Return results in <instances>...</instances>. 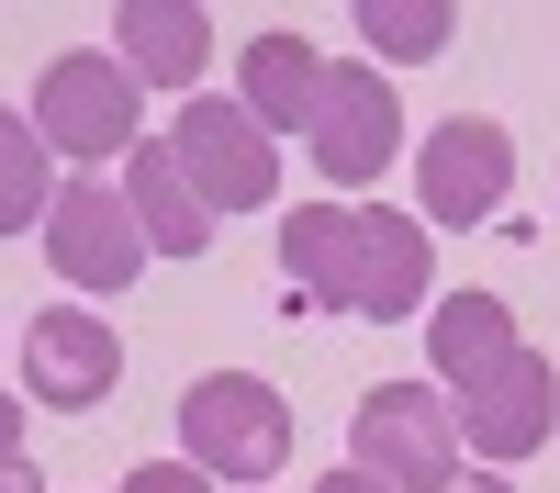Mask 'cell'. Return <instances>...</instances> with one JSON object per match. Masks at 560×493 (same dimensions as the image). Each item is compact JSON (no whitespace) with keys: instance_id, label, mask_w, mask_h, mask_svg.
Listing matches in <instances>:
<instances>
[{"instance_id":"6da1fadb","label":"cell","mask_w":560,"mask_h":493,"mask_svg":"<svg viewBox=\"0 0 560 493\" xmlns=\"http://www.w3.org/2000/svg\"><path fill=\"white\" fill-rule=\"evenodd\" d=\"M34 134H45V157H79V168H102V157H135L147 146V113H135V68L124 57H45L34 79Z\"/></svg>"},{"instance_id":"7a4b0ae2","label":"cell","mask_w":560,"mask_h":493,"mask_svg":"<svg viewBox=\"0 0 560 493\" xmlns=\"http://www.w3.org/2000/svg\"><path fill=\"white\" fill-rule=\"evenodd\" d=\"M179 448L213 482H269V471H292V403L247 371H213L179 392Z\"/></svg>"},{"instance_id":"3957f363","label":"cell","mask_w":560,"mask_h":493,"mask_svg":"<svg viewBox=\"0 0 560 493\" xmlns=\"http://www.w3.org/2000/svg\"><path fill=\"white\" fill-rule=\"evenodd\" d=\"M359 471L393 493H448L459 482V415L438 382H382L359 403Z\"/></svg>"},{"instance_id":"277c9868","label":"cell","mask_w":560,"mask_h":493,"mask_svg":"<svg viewBox=\"0 0 560 493\" xmlns=\"http://www.w3.org/2000/svg\"><path fill=\"white\" fill-rule=\"evenodd\" d=\"M45 258L68 269V292H124L135 269H147V224H135V202L102 168H79V179H57V202H45Z\"/></svg>"},{"instance_id":"5b68a950","label":"cell","mask_w":560,"mask_h":493,"mask_svg":"<svg viewBox=\"0 0 560 493\" xmlns=\"http://www.w3.org/2000/svg\"><path fill=\"white\" fill-rule=\"evenodd\" d=\"M168 157L191 168V191L224 213V202H280V146L247 124V102H213V90H191V102L168 113Z\"/></svg>"},{"instance_id":"8992f818","label":"cell","mask_w":560,"mask_h":493,"mask_svg":"<svg viewBox=\"0 0 560 493\" xmlns=\"http://www.w3.org/2000/svg\"><path fill=\"white\" fill-rule=\"evenodd\" d=\"M504 191H516V134H504L493 113H448L427 134V157H415V202H427L438 224H493Z\"/></svg>"},{"instance_id":"52a82bcc","label":"cell","mask_w":560,"mask_h":493,"mask_svg":"<svg viewBox=\"0 0 560 493\" xmlns=\"http://www.w3.org/2000/svg\"><path fill=\"white\" fill-rule=\"evenodd\" d=\"M448 415H459V437H471L482 460H527V448H549V426H560V359H538V348L493 359L482 382L448 392Z\"/></svg>"},{"instance_id":"ba28073f","label":"cell","mask_w":560,"mask_h":493,"mask_svg":"<svg viewBox=\"0 0 560 493\" xmlns=\"http://www.w3.org/2000/svg\"><path fill=\"white\" fill-rule=\"evenodd\" d=\"M314 168L337 179V191H359V179H382L393 168V146H404V102H393V79L382 68H325V113H314Z\"/></svg>"},{"instance_id":"9c48e42d","label":"cell","mask_w":560,"mask_h":493,"mask_svg":"<svg viewBox=\"0 0 560 493\" xmlns=\"http://www.w3.org/2000/svg\"><path fill=\"white\" fill-rule=\"evenodd\" d=\"M124 382V348L102 314H79V303H45L34 326H23V392L34 403H57V415H90Z\"/></svg>"},{"instance_id":"30bf717a","label":"cell","mask_w":560,"mask_h":493,"mask_svg":"<svg viewBox=\"0 0 560 493\" xmlns=\"http://www.w3.org/2000/svg\"><path fill=\"white\" fill-rule=\"evenodd\" d=\"M427 303V224L404 213H359L348 224V281H337V314H370V326H393V314Z\"/></svg>"},{"instance_id":"8fae6325","label":"cell","mask_w":560,"mask_h":493,"mask_svg":"<svg viewBox=\"0 0 560 493\" xmlns=\"http://www.w3.org/2000/svg\"><path fill=\"white\" fill-rule=\"evenodd\" d=\"M113 45H124L135 90H202L213 23H202V0H124V12H113Z\"/></svg>"},{"instance_id":"7c38bea8","label":"cell","mask_w":560,"mask_h":493,"mask_svg":"<svg viewBox=\"0 0 560 493\" xmlns=\"http://www.w3.org/2000/svg\"><path fill=\"white\" fill-rule=\"evenodd\" d=\"M236 102H247L258 134H314V113H325V57H314L303 34H258L247 57H236Z\"/></svg>"},{"instance_id":"4fadbf2b","label":"cell","mask_w":560,"mask_h":493,"mask_svg":"<svg viewBox=\"0 0 560 493\" xmlns=\"http://www.w3.org/2000/svg\"><path fill=\"white\" fill-rule=\"evenodd\" d=\"M124 202H135V224H147L158 258H202L213 247V202L191 191V168L168 157V134H147V146L124 157Z\"/></svg>"},{"instance_id":"5bb4252c","label":"cell","mask_w":560,"mask_h":493,"mask_svg":"<svg viewBox=\"0 0 560 493\" xmlns=\"http://www.w3.org/2000/svg\"><path fill=\"white\" fill-rule=\"evenodd\" d=\"M427 359H438V382H482L493 359H516V314H504V292H448L427 314Z\"/></svg>"},{"instance_id":"9a60e30c","label":"cell","mask_w":560,"mask_h":493,"mask_svg":"<svg viewBox=\"0 0 560 493\" xmlns=\"http://www.w3.org/2000/svg\"><path fill=\"white\" fill-rule=\"evenodd\" d=\"M348 224H359V202H292V224H280V269H292L303 303H337V281H348Z\"/></svg>"},{"instance_id":"2e32d148","label":"cell","mask_w":560,"mask_h":493,"mask_svg":"<svg viewBox=\"0 0 560 493\" xmlns=\"http://www.w3.org/2000/svg\"><path fill=\"white\" fill-rule=\"evenodd\" d=\"M359 45H370V68H427V57H448V0H359Z\"/></svg>"},{"instance_id":"e0dca14e","label":"cell","mask_w":560,"mask_h":493,"mask_svg":"<svg viewBox=\"0 0 560 493\" xmlns=\"http://www.w3.org/2000/svg\"><path fill=\"white\" fill-rule=\"evenodd\" d=\"M45 202H57V179H45V134H34V113H0V236L45 224Z\"/></svg>"},{"instance_id":"ac0fdd59","label":"cell","mask_w":560,"mask_h":493,"mask_svg":"<svg viewBox=\"0 0 560 493\" xmlns=\"http://www.w3.org/2000/svg\"><path fill=\"white\" fill-rule=\"evenodd\" d=\"M124 493H213V471H191V460H135Z\"/></svg>"},{"instance_id":"d6986e66","label":"cell","mask_w":560,"mask_h":493,"mask_svg":"<svg viewBox=\"0 0 560 493\" xmlns=\"http://www.w3.org/2000/svg\"><path fill=\"white\" fill-rule=\"evenodd\" d=\"M314 493H393V482H370V471H359V460H348V471H325V482H314Z\"/></svg>"},{"instance_id":"ffe728a7","label":"cell","mask_w":560,"mask_h":493,"mask_svg":"<svg viewBox=\"0 0 560 493\" xmlns=\"http://www.w3.org/2000/svg\"><path fill=\"white\" fill-rule=\"evenodd\" d=\"M0 460H23V403L0 392Z\"/></svg>"},{"instance_id":"44dd1931","label":"cell","mask_w":560,"mask_h":493,"mask_svg":"<svg viewBox=\"0 0 560 493\" xmlns=\"http://www.w3.org/2000/svg\"><path fill=\"white\" fill-rule=\"evenodd\" d=\"M0 493H45V471L34 460H0Z\"/></svg>"},{"instance_id":"7402d4cb","label":"cell","mask_w":560,"mask_h":493,"mask_svg":"<svg viewBox=\"0 0 560 493\" xmlns=\"http://www.w3.org/2000/svg\"><path fill=\"white\" fill-rule=\"evenodd\" d=\"M448 493H516V482H493V471H471V482H448Z\"/></svg>"}]
</instances>
